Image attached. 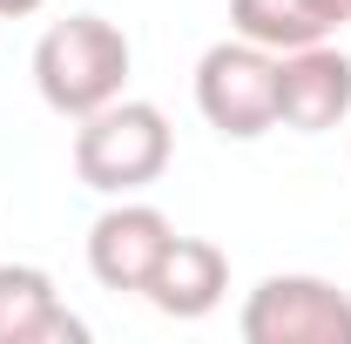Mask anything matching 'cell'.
<instances>
[{"instance_id":"1","label":"cell","mask_w":351,"mask_h":344,"mask_svg":"<svg viewBox=\"0 0 351 344\" xmlns=\"http://www.w3.org/2000/svg\"><path fill=\"white\" fill-rule=\"evenodd\" d=\"M122 82H129V34L101 14H68L34 47V88L54 115L82 122L101 101H115Z\"/></svg>"},{"instance_id":"2","label":"cell","mask_w":351,"mask_h":344,"mask_svg":"<svg viewBox=\"0 0 351 344\" xmlns=\"http://www.w3.org/2000/svg\"><path fill=\"white\" fill-rule=\"evenodd\" d=\"M169 169V122L156 101H101L95 115H82L75 129V175L101 196L142 189Z\"/></svg>"},{"instance_id":"3","label":"cell","mask_w":351,"mask_h":344,"mask_svg":"<svg viewBox=\"0 0 351 344\" xmlns=\"http://www.w3.org/2000/svg\"><path fill=\"white\" fill-rule=\"evenodd\" d=\"M196 108L237 142L277 129V54L257 41H217L196 61Z\"/></svg>"},{"instance_id":"4","label":"cell","mask_w":351,"mask_h":344,"mask_svg":"<svg viewBox=\"0 0 351 344\" xmlns=\"http://www.w3.org/2000/svg\"><path fill=\"white\" fill-rule=\"evenodd\" d=\"M250 344H351V297L324 277H263L243 304Z\"/></svg>"},{"instance_id":"5","label":"cell","mask_w":351,"mask_h":344,"mask_svg":"<svg viewBox=\"0 0 351 344\" xmlns=\"http://www.w3.org/2000/svg\"><path fill=\"white\" fill-rule=\"evenodd\" d=\"M351 115V54L311 41L277 54V122L298 135H324Z\"/></svg>"},{"instance_id":"6","label":"cell","mask_w":351,"mask_h":344,"mask_svg":"<svg viewBox=\"0 0 351 344\" xmlns=\"http://www.w3.org/2000/svg\"><path fill=\"white\" fill-rule=\"evenodd\" d=\"M169 236H176V223L162 210H149V203L108 210L88 230V270H95V284L101 291H142L156 277L162 250H169Z\"/></svg>"},{"instance_id":"7","label":"cell","mask_w":351,"mask_h":344,"mask_svg":"<svg viewBox=\"0 0 351 344\" xmlns=\"http://www.w3.org/2000/svg\"><path fill=\"white\" fill-rule=\"evenodd\" d=\"M0 344H88V324L54 297L47 270L0 263Z\"/></svg>"},{"instance_id":"8","label":"cell","mask_w":351,"mask_h":344,"mask_svg":"<svg viewBox=\"0 0 351 344\" xmlns=\"http://www.w3.org/2000/svg\"><path fill=\"white\" fill-rule=\"evenodd\" d=\"M223 291H230V257L210 236H169L156 277L142 284V297L156 304L162 317H203V310H217Z\"/></svg>"},{"instance_id":"9","label":"cell","mask_w":351,"mask_h":344,"mask_svg":"<svg viewBox=\"0 0 351 344\" xmlns=\"http://www.w3.org/2000/svg\"><path fill=\"white\" fill-rule=\"evenodd\" d=\"M230 27L243 41L270 47V54H291V47L324 41L331 27H345L331 14V0H230Z\"/></svg>"},{"instance_id":"10","label":"cell","mask_w":351,"mask_h":344,"mask_svg":"<svg viewBox=\"0 0 351 344\" xmlns=\"http://www.w3.org/2000/svg\"><path fill=\"white\" fill-rule=\"evenodd\" d=\"M47 0H0V21H27V14H41Z\"/></svg>"},{"instance_id":"11","label":"cell","mask_w":351,"mask_h":344,"mask_svg":"<svg viewBox=\"0 0 351 344\" xmlns=\"http://www.w3.org/2000/svg\"><path fill=\"white\" fill-rule=\"evenodd\" d=\"M331 14H338V21H351V0H331Z\"/></svg>"}]
</instances>
